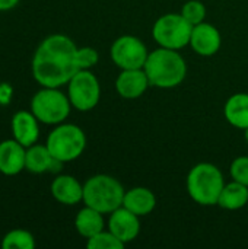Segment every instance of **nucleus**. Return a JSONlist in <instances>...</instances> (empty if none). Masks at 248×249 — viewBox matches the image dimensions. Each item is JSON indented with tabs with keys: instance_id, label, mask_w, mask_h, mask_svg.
Wrapping results in <instances>:
<instances>
[{
	"instance_id": "nucleus-1",
	"label": "nucleus",
	"mask_w": 248,
	"mask_h": 249,
	"mask_svg": "<svg viewBox=\"0 0 248 249\" xmlns=\"http://www.w3.org/2000/svg\"><path fill=\"white\" fill-rule=\"evenodd\" d=\"M76 44L63 34H53L42 39L32 57L34 79L44 88H60L79 71L76 64Z\"/></svg>"
},
{
	"instance_id": "nucleus-6",
	"label": "nucleus",
	"mask_w": 248,
	"mask_h": 249,
	"mask_svg": "<svg viewBox=\"0 0 248 249\" xmlns=\"http://www.w3.org/2000/svg\"><path fill=\"white\" fill-rule=\"evenodd\" d=\"M45 146L51 155L63 163L76 160L86 147V136L83 130L75 124L61 123L48 134Z\"/></svg>"
},
{
	"instance_id": "nucleus-13",
	"label": "nucleus",
	"mask_w": 248,
	"mask_h": 249,
	"mask_svg": "<svg viewBox=\"0 0 248 249\" xmlns=\"http://www.w3.org/2000/svg\"><path fill=\"white\" fill-rule=\"evenodd\" d=\"M26 166V147L18 140H3L0 143V172L6 177L20 174Z\"/></svg>"
},
{
	"instance_id": "nucleus-19",
	"label": "nucleus",
	"mask_w": 248,
	"mask_h": 249,
	"mask_svg": "<svg viewBox=\"0 0 248 249\" xmlns=\"http://www.w3.org/2000/svg\"><path fill=\"white\" fill-rule=\"evenodd\" d=\"M75 228H76V231H77V233L80 236L89 239L91 236H94V235H96V233L104 231V228H105L104 214L101 212L92 209V207L85 206L76 214Z\"/></svg>"
},
{
	"instance_id": "nucleus-3",
	"label": "nucleus",
	"mask_w": 248,
	"mask_h": 249,
	"mask_svg": "<svg viewBox=\"0 0 248 249\" xmlns=\"http://www.w3.org/2000/svg\"><path fill=\"white\" fill-rule=\"evenodd\" d=\"M224 187V174L216 165L209 162L194 165L187 175V193L199 206H218Z\"/></svg>"
},
{
	"instance_id": "nucleus-14",
	"label": "nucleus",
	"mask_w": 248,
	"mask_h": 249,
	"mask_svg": "<svg viewBox=\"0 0 248 249\" xmlns=\"http://www.w3.org/2000/svg\"><path fill=\"white\" fill-rule=\"evenodd\" d=\"M63 162L56 159L48 147L44 144H32L26 147V166L25 169L32 174H57L61 171Z\"/></svg>"
},
{
	"instance_id": "nucleus-4",
	"label": "nucleus",
	"mask_w": 248,
	"mask_h": 249,
	"mask_svg": "<svg viewBox=\"0 0 248 249\" xmlns=\"http://www.w3.org/2000/svg\"><path fill=\"white\" fill-rule=\"evenodd\" d=\"M126 190L111 175L98 174L83 184V203L102 214H110L123 206Z\"/></svg>"
},
{
	"instance_id": "nucleus-18",
	"label": "nucleus",
	"mask_w": 248,
	"mask_h": 249,
	"mask_svg": "<svg viewBox=\"0 0 248 249\" xmlns=\"http://www.w3.org/2000/svg\"><path fill=\"white\" fill-rule=\"evenodd\" d=\"M224 115L232 127L246 130L248 127V93L240 92L229 96L224 107Z\"/></svg>"
},
{
	"instance_id": "nucleus-2",
	"label": "nucleus",
	"mask_w": 248,
	"mask_h": 249,
	"mask_svg": "<svg viewBox=\"0 0 248 249\" xmlns=\"http://www.w3.org/2000/svg\"><path fill=\"white\" fill-rule=\"evenodd\" d=\"M143 70L148 74L151 86L159 89H172L181 85L187 76V64L177 50L159 47L149 53Z\"/></svg>"
},
{
	"instance_id": "nucleus-11",
	"label": "nucleus",
	"mask_w": 248,
	"mask_h": 249,
	"mask_svg": "<svg viewBox=\"0 0 248 249\" xmlns=\"http://www.w3.org/2000/svg\"><path fill=\"white\" fill-rule=\"evenodd\" d=\"M222 45V36L219 29L208 22H202L193 26L190 36V47L202 57L215 55Z\"/></svg>"
},
{
	"instance_id": "nucleus-7",
	"label": "nucleus",
	"mask_w": 248,
	"mask_h": 249,
	"mask_svg": "<svg viewBox=\"0 0 248 249\" xmlns=\"http://www.w3.org/2000/svg\"><path fill=\"white\" fill-rule=\"evenodd\" d=\"M191 31L193 25L181 13H165L155 20L152 35L159 47L178 51L190 45Z\"/></svg>"
},
{
	"instance_id": "nucleus-10",
	"label": "nucleus",
	"mask_w": 248,
	"mask_h": 249,
	"mask_svg": "<svg viewBox=\"0 0 248 249\" xmlns=\"http://www.w3.org/2000/svg\"><path fill=\"white\" fill-rule=\"evenodd\" d=\"M108 231L124 245L133 242L140 233V217L126 207H118L108 217Z\"/></svg>"
},
{
	"instance_id": "nucleus-15",
	"label": "nucleus",
	"mask_w": 248,
	"mask_h": 249,
	"mask_svg": "<svg viewBox=\"0 0 248 249\" xmlns=\"http://www.w3.org/2000/svg\"><path fill=\"white\" fill-rule=\"evenodd\" d=\"M38 120L31 111H18L12 117V133L13 139L22 146L29 147L38 142L39 127Z\"/></svg>"
},
{
	"instance_id": "nucleus-27",
	"label": "nucleus",
	"mask_w": 248,
	"mask_h": 249,
	"mask_svg": "<svg viewBox=\"0 0 248 249\" xmlns=\"http://www.w3.org/2000/svg\"><path fill=\"white\" fill-rule=\"evenodd\" d=\"M18 3H19V0H0V12L10 10V9L16 7Z\"/></svg>"
},
{
	"instance_id": "nucleus-20",
	"label": "nucleus",
	"mask_w": 248,
	"mask_h": 249,
	"mask_svg": "<svg viewBox=\"0 0 248 249\" xmlns=\"http://www.w3.org/2000/svg\"><path fill=\"white\" fill-rule=\"evenodd\" d=\"M248 204V187L237 182L232 179V182L225 184L219 200L218 206L225 209V210H240Z\"/></svg>"
},
{
	"instance_id": "nucleus-24",
	"label": "nucleus",
	"mask_w": 248,
	"mask_h": 249,
	"mask_svg": "<svg viewBox=\"0 0 248 249\" xmlns=\"http://www.w3.org/2000/svg\"><path fill=\"white\" fill-rule=\"evenodd\" d=\"M99 61V54L92 47H80L76 51V64L79 70H91Z\"/></svg>"
},
{
	"instance_id": "nucleus-9",
	"label": "nucleus",
	"mask_w": 248,
	"mask_h": 249,
	"mask_svg": "<svg viewBox=\"0 0 248 249\" xmlns=\"http://www.w3.org/2000/svg\"><path fill=\"white\" fill-rule=\"evenodd\" d=\"M113 63L121 69H143L148 60L149 51L146 45L134 35H121L118 36L110 50Z\"/></svg>"
},
{
	"instance_id": "nucleus-8",
	"label": "nucleus",
	"mask_w": 248,
	"mask_h": 249,
	"mask_svg": "<svg viewBox=\"0 0 248 249\" xmlns=\"http://www.w3.org/2000/svg\"><path fill=\"white\" fill-rule=\"evenodd\" d=\"M67 96L75 109L80 112L91 111L101 98L99 80L91 70H79L67 83Z\"/></svg>"
},
{
	"instance_id": "nucleus-12",
	"label": "nucleus",
	"mask_w": 248,
	"mask_h": 249,
	"mask_svg": "<svg viewBox=\"0 0 248 249\" xmlns=\"http://www.w3.org/2000/svg\"><path fill=\"white\" fill-rule=\"evenodd\" d=\"M149 86L151 82L143 69L121 70V73L115 79V90L124 99L140 98Z\"/></svg>"
},
{
	"instance_id": "nucleus-21",
	"label": "nucleus",
	"mask_w": 248,
	"mask_h": 249,
	"mask_svg": "<svg viewBox=\"0 0 248 249\" xmlns=\"http://www.w3.org/2000/svg\"><path fill=\"white\" fill-rule=\"evenodd\" d=\"M35 245L37 244L32 233L23 229H13L1 239L3 249H34Z\"/></svg>"
},
{
	"instance_id": "nucleus-28",
	"label": "nucleus",
	"mask_w": 248,
	"mask_h": 249,
	"mask_svg": "<svg viewBox=\"0 0 248 249\" xmlns=\"http://www.w3.org/2000/svg\"><path fill=\"white\" fill-rule=\"evenodd\" d=\"M246 133H244V137H246V140H247V143H248V127L244 130Z\"/></svg>"
},
{
	"instance_id": "nucleus-5",
	"label": "nucleus",
	"mask_w": 248,
	"mask_h": 249,
	"mask_svg": "<svg viewBox=\"0 0 248 249\" xmlns=\"http://www.w3.org/2000/svg\"><path fill=\"white\" fill-rule=\"evenodd\" d=\"M72 109L70 99L58 88H44L31 99V112L47 125H57L67 120Z\"/></svg>"
},
{
	"instance_id": "nucleus-17",
	"label": "nucleus",
	"mask_w": 248,
	"mask_h": 249,
	"mask_svg": "<svg viewBox=\"0 0 248 249\" xmlns=\"http://www.w3.org/2000/svg\"><path fill=\"white\" fill-rule=\"evenodd\" d=\"M123 207L129 209L139 217L151 214L156 207L155 194L146 187H134L124 194Z\"/></svg>"
},
{
	"instance_id": "nucleus-16",
	"label": "nucleus",
	"mask_w": 248,
	"mask_h": 249,
	"mask_svg": "<svg viewBox=\"0 0 248 249\" xmlns=\"http://www.w3.org/2000/svg\"><path fill=\"white\" fill-rule=\"evenodd\" d=\"M51 196L64 206L83 201V185L72 175H58L51 182Z\"/></svg>"
},
{
	"instance_id": "nucleus-22",
	"label": "nucleus",
	"mask_w": 248,
	"mask_h": 249,
	"mask_svg": "<svg viewBox=\"0 0 248 249\" xmlns=\"http://www.w3.org/2000/svg\"><path fill=\"white\" fill-rule=\"evenodd\" d=\"M86 247L89 249H123L126 245L108 229L91 236L86 242Z\"/></svg>"
},
{
	"instance_id": "nucleus-26",
	"label": "nucleus",
	"mask_w": 248,
	"mask_h": 249,
	"mask_svg": "<svg viewBox=\"0 0 248 249\" xmlns=\"http://www.w3.org/2000/svg\"><path fill=\"white\" fill-rule=\"evenodd\" d=\"M13 89L9 83H0V105H7L12 101Z\"/></svg>"
},
{
	"instance_id": "nucleus-23",
	"label": "nucleus",
	"mask_w": 248,
	"mask_h": 249,
	"mask_svg": "<svg viewBox=\"0 0 248 249\" xmlns=\"http://www.w3.org/2000/svg\"><path fill=\"white\" fill-rule=\"evenodd\" d=\"M187 22H190L193 26L197 23L205 22L206 19V6L200 0H189L183 4L180 12Z\"/></svg>"
},
{
	"instance_id": "nucleus-25",
	"label": "nucleus",
	"mask_w": 248,
	"mask_h": 249,
	"mask_svg": "<svg viewBox=\"0 0 248 249\" xmlns=\"http://www.w3.org/2000/svg\"><path fill=\"white\" fill-rule=\"evenodd\" d=\"M231 178L248 187V156H238L229 166Z\"/></svg>"
}]
</instances>
